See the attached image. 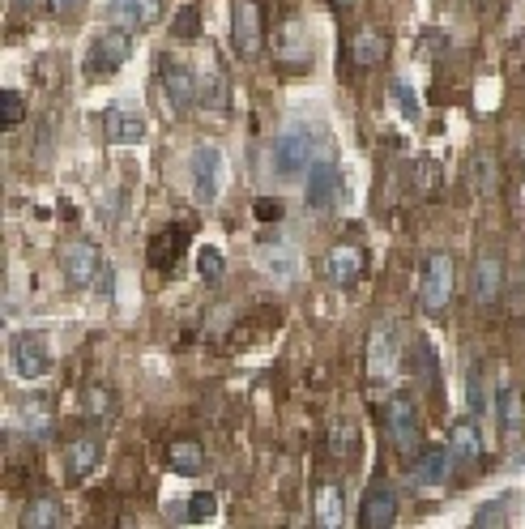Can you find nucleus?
I'll list each match as a JSON object with an SVG mask.
<instances>
[{"mask_svg": "<svg viewBox=\"0 0 525 529\" xmlns=\"http://www.w3.org/2000/svg\"><path fill=\"white\" fill-rule=\"evenodd\" d=\"M316 163H325V158H316V137L308 124H286L269 146V171L278 180H304Z\"/></svg>", "mask_w": 525, "mask_h": 529, "instance_id": "obj_1", "label": "nucleus"}, {"mask_svg": "<svg viewBox=\"0 0 525 529\" xmlns=\"http://www.w3.org/2000/svg\"><path fill=\"white\" fill-rule=\"evenodd\" d=\"M453 295H457V265H453V256L440 252V248L427 252L423 282H419V299H423L427 316H444V312H449Z\"/></svg>", "mask_w": 525, "mask_h": 529, "instance_id": "obj_2", "label": "nucleus"}, {"mask_svg": "<svg viewBox=\"0 0 525 529\" xmlns=\"http://www.w3.org/2000/svg\"><path fill=\"white\" fill-rule=\"evenodd\" d=\"M188 175H193V197L197 205H214L222 197V184H227V158L214 141H201V146L188 154Z\"/></svg>", "mask_w": 525, "mask_h": 529, "instance_id": "obj_3", "label": "nucleus"}, {"mask_svg": "<svg viewBox=\"0 0 525 529\" xmlns=\"http://www.w3.org/2000/svg\"><path fill=\"white\" fill-rule=\"evenodd\" d=\"M129 56H133L129 30H103V35L90 43L86 64H82L86 82H103V77H111L116 69H124V64H129Z\"/></svg>", "mask_w": 525, "mask_h": 529, "instance_id": "obj_4", "label": "nucleus"}, {"mask_svg": "<svg viewBox=\"0 0 525 529\" xmlns=\"http://www.w3.org/2000/svg\"><path fill=\"white\" fill-rule=\"evenodd\" d=\"M419 402L410 393H393L385 402V436L393 444V453L410 457L419 448Z\"/></svg>", "mask_w": 525, "mask_h": 529, "instance_id": "obj_5", "label": "nucleus"}, {"mask_svg": "<svg viewBox=\"0 0 525 529\" xmlns=\"http://www.w3.org/2000/svg\"><path fill=\"white\" fill-rule=\"evenodd\" d=\"M60 261V274L69 278V286H77V291H86V286H99L107 261L99 256V248L90 244V239H65L56 252Z\"/></svg>", "mask_w": 525, "mask_h": 529, "instance_id": "obj_6", "label": "nucleus"}, {"mask_svg": "<svg viewBox=\"0 0 525 529\" xmlns=\"http://www.w3.org/2000/svg\"><path fill=\"white\" fill-rule=\"evenodd\" d=\"M231 43L244 60L261 56L265 47V13H261V0H235L231 5Z\"/></svg>", "mask_w": 525, "mask_h": 529, "instance_id": "obj_7", "label": "nucleus"}, {"mask_svg": "<svg viewBox=\"0 0 525 529\" xmlns=\"http://www.w3.org/2000/svg\"><path fill=\"white\" fill-rule=\"evenodd\" d=\"M158 90H163V99H167V107L175 111V116L193 111V103H197V77H193V69L180 64V60H171V56L158 60Z\"/></svg>", "mask_w": 525, "mask_h": 529, "instance_id": "obj_8", "label": "nucleus"}, {"mask_svg": "<svg viewBox=\"0 0 525 529\" xmlns=\"http://www.w3.org/2000/svg\"><path fill=\"white\" fill-rule=\"evenodd\" d=\"M402 372V350H397L393 325H376L368 338V380L372 384H393Z\"/></svg>", "mask_w": 525, "mask_h": 529, "instance_id": "obj_9", "label": "nucleus"}, {"mask_svg": "<svg viewBox=\"0 0 525 529\" xmlns=\"http://www.w3.org/2000/svg\"><path fill=\"white\" fill-rule=\"evenodd\" d=\"M9 363L22 380H43L52 372V346H47V338H39V333H18V338L9 342Z\"/></svg>", "mask_w": 525, "mask_h": 529, "instance_id": "obj_10", "label": "nucleus"}, {"mask_svg": "<svg viewBox=\"0 0 525 529\" xmlns=\"http://www.w3.org/2000/svg\"><path fill=\"white\" fill-rule=\"evenodd\" d=\"M504 291V261L500 252H479V261L470 269V299L474 308H496Z\"/></svg>", "mask_w": 525, "mask_h": 529, "instance_id": "obj_11", "label": "nucleus"}, {"mask_svg": "<svg viewBox=\"0 0 525 529\" xmlns=\"http://www.w3.org/2000/svg\"><path fill=\"white\" fill-rule=\"evenodd\" d=\"M363 269H368V256H363V248L355 244V239L333 244L329 256H325V274H329L333 286H342V291H350V286L363 278Z\"/></svg>", "mask_w": 525, "mask_h": 529, "instance_id": "obj_12", "label": "nucleus"}, {"mask_svg": "<svg viewBox=\"0 0 525 529\" xmlns=\"http://www.w3.org/2000/svg\"><path fill=\"white\" fill-rule=\"evenodd\" d=\"M393 521H397V491L385 483V478H376V483L363 491L359 525H363V529H389Z\"/></svg>", "mask_w": 525, "mask_h": 529, "instance_id": "obj_13", "label": "nucleus"}, {"mask_svg": "<svg viewBox=\"0 0 525 529\" xmlns=\"http://www.w3.org/2000/svg\"><path fill=\"white\" fill-rule=\"evenodd\" d=\"M304 201H308V210H329V205H338L342 201V171L329 163H316L312 171H308V184H304Z\"/></svg>", "mask_w": 525, "mask_h": 529, "instance_id": "obj_14", "label": "nucleus"}, {"mask_svg": "<svg viewBox=\"0 0 525 529\" xmlns=\"http://www.w3.org/2000/svg\"><path fill=\"white\" fill-rule=\"evenodd\" d=\"M103 133H107V146H137L141 137H146V116H141L137 107H107L103 116Z\"/></svg>", "mask_w": 525, "mask_h": 529, "instance_id": "obj_15", "label": "nucleus"}, {"mask_svg": "<svg viewBox=\"0 0 525 529\" xmlns=\"http://www.w3.org/2000/svg\"><path fill=\"white\" fill-rule=\"evenodd\" d=\"M453 448L449 444H427L423 453L415 457V483L427 487V491H436L449 483V470H453Z\"/></svg>", "mask_w": 525, "mask_h": 529, "instance_id": "obj_16", "label": "nucleus"}, {"mask_svg": "<svg viewBox=\"0 0 525 529\" xmlns=\"http://www.w3.org/2000/svg\"><path fill=\"white\" fill-rule=\"evenodd\" d=\"M103 466V440L99 436H77L65 448V474L69 483H86V478Z\"/></svg>", "mask_w": 525, "mask_h": 529, "instance_id": "obj_17", "label": "nucleus"}, {"mask_svg": "<svg viewBox=\"0 0 525 529\" xmlns=\"http://www.w3.org/2000/svg\"><path fill=\"white\" fill-rule=\"evenodd\" d=\"M107 18L120 30H150L158 18H163V0H111Z\"/></svg>", "mask_w": 525, "mask_h": 529, "instance_id": "obj_18", "label": "nucleus"}, {"mask_svg": "<svg viewBox=\"0 0 525 529\" xmlns=\"http://www.w3.org/2000/svg\"><path fill=\"white\" fill-rule=\"evenodd\" d=\"M496 423H500V436L513 444L521 431H525V402H521V393L513 389V384H500L496 389Z\"/></svg>", "mask_w": 525, "mask_h": 529, "instance_id": "obj_19", "label": "nucleus"}, {"mask_svg": "<svg viewBox=\"0 0 525 529\" xmlns=\"http://www.w3.org/2000/svg\"><path fill=\"white\" fill-rule=\"evenodd\" d=\"M466 180H470L474 197H496V188H500V158H496V150H474L470 163H466Z\"/></svg>", "mask_w": 525, "mask_h": 529, "instance_id": "obj_20", "label": "nucleus"}, {"mask_svg": "<svg viewBox=\"0 0 525 529\" xmlns=\"http://www.w3.org/2000/svg\"><path fill=\"white\" fill-rule=\"evenodd\" d=\"M13 427H18L22 436H30V440L47 436V431H52V406L39 402V397H26V402L13 406Z\"/></svg>", "mask_w": 525, "mask_h": 529, "instance_id": "obj_21", "label": "nucleus"}, {"mask_svg": "<svg viewBox=\"0 0 525 529\" xmlns=\"http://www.w3.org/2000/svg\"><path fill=\"white\" fill-rule=\"evenodd\" d=\"M257 261L274 282H295V274H299V256L291 244H261Z\"/></svg>", "mask_w": 525, "mask_h": 529, "instance_id": "obj_22", "label": "nucleus"}, {"mask_svg": "<svg viewBox=\"0 0 525 529\" xmlns=\"http://www.w3.org/2000/svg\"><path fill=\"white\" fill-rule=\"evenodd\" d=\"M385 56H389V39L380 35V30H372V26H363L355 35V43H350V60H355L359 69H376Z\"/></svg>", "mask_w": 525, "mask_h": 529, "instance_id": "obj_23", "label": "nucleus"}, {"mask_svg": "<svg viewBox=\"0 0 525 529\" xmlns=\"http://www.w3.org/2000/svg\"><path fill=\"white\" fill-rule=\"evenodd\" d=\"M82 419L94 427H111V419H116V397L103 384H86L82 389Z\"/></svg>", "mask_w": 525, "mask_h": 529, "instance_id": "obj_24", "label": "nucleus"}, {"mask_svg": "<svg viewBox=\"0 0 525 529\" xmlns=\"http://www.w3.org/2000/svg\"><path fill=\"white\" fill-rule=\"evenodd\" d=\"M449 448L457 461H479L483 457V431L474 427V419H457L449 427Z\"/></svg>", "mask_w": 525, "mask_h": 529, "instance_id": "obj_25", "label": "nucleus"}, {"mask_svg": "<svg viewBox=\"0 0 525 529\" xmlns=\"http://www.w3.org/2000/svg\"><path fill=\"white\" fill-rule=\"evenodd\" d=\"M329 453L338 461H355L359 457V427L350 414H338V419L329 423Z\"/></svg>", "mask_w": 525, "mask_h": 529, "instance_id": "obj_26", "label": "nucleus"}, {"mask_svg": "<svg viewBox=\"0 0 525 529\" xmlns=\"http://www.w3.org/2000/svg\"><path fill=\"white\" fill-rule=\"evenodd\" d=\"M167 466L175 474H184V478H197L205 470V448H201V440H175L167 448Z\"/></svg>", "mask_w": 525, "mask_h": 529, "instance_id": "obj_27", "label": "nucleus"}, {"mask_svg": "<svg viewBox=\"0 0 525 529\" xmlns=\"http://www.w3.org/2000/svg\"><path fill=\"white\" fill-rule=\"evenodd\" d=\"M346 521V504H342V483H321V491H316V525L321 529H333Z\"/></svg>", "mask_w": 525, "mask_h": 529, "instance_id": "obj_28", "label": "nucleus"}, {"mask_svg": "<svg viewBox=\"0 0 525 529\" xmlns=\"http://www.w3.org/2000/svg\"><path fill=\"white\" fill-rule=\"evenodd\" d=\"M197 103L222 111L227 107V77H222L218 64H205V73L197 77Z\"/></svg>", "mask_w": 525, "mask_h": 529, "instance_id": "obj_29", "label": "nucleus"}, {"mask_svg": "<svg viewBox=\"0 0 525 529\" xmlns=\"http://www.w3.org/2000/svg\"><path fill=\"white\" fill-rule=\"evenodd\" d=\"M22 525L26 529H52V525H60V504L52 500V495H39V500L26 504Z\"/></svg>", "mask_w": 525, "mask_h": 529, "instance_id": "obj_30", "label": "nucleus"}, {"mask_svg": "<svg viewBox=\"0 0 525 529\" xmlns=\"http://www.w3.org/2000/svg\"><path fill=\"white\" fill-rule=\"evenodd\" d=\"M184 239H188V227H180V231H167L163 239H154V252H150V261L158 265V269H167V265H175V261H180V244H184Z\"/></svg>", "mask_w": 525, "mask_h": 529, "instance_id": "obj_31", "label": "nucleus"}, {"mask_svg": "<svg viewBox=\"0 0 525 529\" xmlns=\"http://www.w3.org/2000/svg\"><path fill=\"white\" fill-rule=\"evenodd\" d=\"M466 406H470L474 414H483V410L491 406V397H487V384H483V372H479V367H470V372H466Z\"/></svg>", "mask_w": 525, "mask_h": 529, "instance_id": "obj_32", "label": "nucleus"}, {"mask_svg": "<svg viewBox=\"0 0 525 529\" xmlns=\"http://www.w3.org/2000/svg\"><path fill=\"white\" fill-rule=\"evenodd\" d=\"M389 99H393L397 107H402V120H410V124L419 120V99L410 94V86H406V82H393V86H389Z\"/></svg>", "mask_w": 525, "mask_h": 529, "instance_id": "obj_33", "label": "nucleus"}, {"mask_svg": "<svg viewBox=\"0 0 525 529\" xmlns=\"http://www.w3.org/2000/svg\"><path fill=\"white\" fill-rule=\"evenodd\" d=\"M22 116H26V103H22V94H18V90H5V94H0V120H5V128L22 124Z\"/></svg>", "mask_w": 525, "mask_h": 529, "instance_id": "obj_34", "label": "nucleus"}, {"mask_svg": "<svg viewBox=\"0 0 525 529\" xmlns=\"http://www.w3.org/2000/svg\"><path fill=\"white\" fill-rule=\"evenodd\" d=\"M197 265H201V278L205 282H218L222 274H227V261H222L218 248H201V261Z\"/></svg>", "mask_w": 525, "mask_h": 529, "instance_id": "obj_35", "label": "nucleus"}, {"mask_svg": "<svg viewBox=\"0 0 525 529\" xmlns=\"http://www.w3.org/2000/svg\"><path fill=\"white\" fill-rule=\"evenodd\" d=\"M214 508H218L214 495H210V491H197L193 500H188V521H210Z\"/></svg>", "mask_w": 525, "mask_h": 529, "instance_id": "obj_36", "label": "nucleus"}, {"mask_svg": "<svg viewBox=\"0 0 525 529\" xmlns=\"http://www.w3.org/2000/svg\"><path fill=\"white\" fill-rule=\"evenodd\" d=\"M197 9H180V18H175V39H197Z\"/></svg>", "mask_w": 525, "mask_h": 529, "instance_id": "obj_37", "label": "nucleus"}, {"mask_svg": "<svg viewBox=\"0 0 525 529\" xmlns=\"http://www.w3.org/2000/svg\"><path fill=\"white\" fill-rule=\"evenodd\" d=\"M252 210H257V218L261 222H282V201H274V197H257V201H252Z\"/></svg>", "mask_w": 525, "mask_h": 529, "instance_id": "obj_38", "label": "nucleus"}, {"mask_svg": "<svg viewBox=\"0 0 525 529\" xmlns=\"http://www.w3.org/2000/svg\"><path fill=\"white\" fill-rule=\"evenodd\" d=\"M500 517H504V500H496V504L479 508V517H474V525H504Z\"/></svg>", "mask_w": 525, "mask_h": 529, "instance_id": "obj_39", "label": "nucleus"}, {"mask_svg": "<svg viewBox=\"0 0 525 529\" xmlns=\"http://www.w3.org/2000/svg\"><path fill=\"white\" fill-rule=\"evenodd\" d=\"M82 5H86V0H52V9H56V13H77Z\"/></svg>", "mask_w": 525, "mask_h": 529, "instance_id": "obj_40", "label": "nucleus"}, {"mask_svg": "<svg viewBox=\"0 0 525 529\" xmlns=\"http://www.w3.org/2000/svg\"><path fill=\"white\" fill-rule=\"evenodd\" d=\"M504 5V0H474V9H479V13H496Z\"/></svg>", "mask_w": 525, "mask_h": 529, "instance_id": "obj_41", "label": "nucleus"}, {"mask_svg": "<svg viewBox=\"0 0 525 529\" xmlns=\"http://www.w3.org/2000/svg\"><path fill=\"white\" fill-rule=\"evenodd\" d=\"M333 5H338V9H350V5H355V0H333Z\"/></svg>", "mask_w": 525, "mask_h": 529, "instance_id": "obj_42", "label": "nucleus"}]
</instances>
